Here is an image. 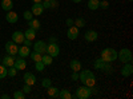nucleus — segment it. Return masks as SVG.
I'll return each mask as SVG.
<instances>
[{"label": "nucleus", "mask_w": 133, "mask_h": 99, "mask_svg": "<svg viewBox=\"0 0 133 99\" xmlns=\"http://www.w3.org/2000/svg\"><path fill=\"white\" fill-rule=\"evenodd\" d=\"M7 72H8V76L14 78V76H16V74H17V70L15 67H8L7 68Z\"/></svg>", "instance_id": "7c9ffc66"}, {"label": "nucleus", "mask_w": 133, "mask_h": 99, "mask_svg": "<svg viewBox=\"0 0 133 99\" xmlns=\"http://www.w3.org/2000/svg\"><path fill=\"white\" fill-rule=\"evenodd\" d=\"M59 98H61V99H72L73 96H72V94L69 92V90L63 89V90L59 91Z\"/></svg>", "instance_id": "5701e85b"}, {"label": "nucleus", "mask_w": 133, "mask_h": 99, "mask_svg": "<svg viewBox=\"0 0 133 99\" xmlns=\"http://www.w3.org/2000/svg\"><path fill=\"white\" fill-rule=\"evenodd\" d=\"M79 80L87 87H93L96 86V76L93 71L91 70H80L79 71Z\"/></svg>", "instance_id": "f257e3e1"}, {"label": "nucleus", "mask_w": 133, "mask_h": 99, "mask_svg": "<svg viewBox=\"0 0 133 99\" xmlns=\"http://www.w3.org/2000/svg\"><path fill=\"white\" fill-rule=\"evenodd\" d=\"M79 34H80V31H79V28H77L76 26L68 27V31H66V36H68V39H71V40H75V39H77Z\"/></svg>", "instance_id": "1a4fd4ad"}, {"label": "nucleus", "mask_w": 133, "mask_h": 99, "mask_svg": "<svg viewBox=\"0 0 133 99\" xmlns=\"http://www.w3.org/2000/svg\"><path fill=\"white\" fill-rule=\"evenodd\" d=\"M128 2H133V0H128Z\"/></svg>", "instance_id": "de8ad7c7"}, {"label": "nucleus", "mask_w": 133, "mask_h": 99, "mask_svg": "<svg viewBox=\"0 0 133 99\" xmlns=\"http://www.w3.org/2000/svg\"><path fill=\"white\" fill-rule=\"evenodd\" d=\"M101 59L104 62H108V63H112L117 59V51L112 47H108V48H104L101 51Z\"/></svg>", "instance_id": "7ed1b4c3"}, {"label": "nucleus", "mask_w": 133, "mask_h": 99, "mask_svg": "<svg viewBox=\"0 0 133 99\" xmlns=\"http://www.w3.org/2000/svg\"><path fill=\"white\" fill-rule=\"evenodd\" d=\"M23 18H24L25 20H28V21H29L31 19H33V14L31 12V11H25V12L23 14Z\"/></svg>", "instance_id": "72a5a7b5"}, {"label": "nucleus", "mask_w": 133, "mask_h": 99, "mask_svg": "<svg viewBox=\"0 0 133 99\" xmlns=\"http://www.w3.org/2000/svg\"><path fill=\"white\" fill-rule=\"evenodd\" d=\"M32 2H33V3H41L43 0H32Z\"/></svg>", "instance_id": "a18cd8bd"}, {"label": "nucleus", "mask_w": 133, "mask_h": 99, "mask_svg": "<svg viewBox=\"0 0 133 99\" xmlns=\"http://www.w3.org/2000/svg\"><path fill=\"white\" fill-rule=\"evenodd\" d=\"M47 54L51 55L52 58L59 56V54H60V47H59L57 43H49V44H47Z\"/></svg>", "instance_id": "423d86ee"}, {"label": "nucleus", "mask_w": 133, "mask_h": 99, "mask_svg": "<svg viewBox=\"0 0 133 99\" xmlns=\"http://www.w3.org/2000/svg\"><path fill=\"white\" fill-rule=\"evenodd\" d=\"M49 43H57V38L56 36H51L49 38Z\"/></svg>", "instance_id": "79ce46f5"}, {"label": "nucleus", "mask_w": 133, "mask_h": 99, "mask_svg": "<svg viewBox=\"0 0 133 99\" xmlns=\"http://www.w3.org/2000/svg\"><path fill=\"white\" fill-rule=\"evenodd\" d=\"M41 56H43V55L39 54V52H36V51H33V52L29 54V58H31L33 62H40V60H41Z\"/></svg>", "instance_id": "bb28decb"}, {"label": "nucleus", "mask_w": 133, "mask_h": 99, "mask_svg": "<svg viewBox=\"0 0 133 99\" xmlns=\"http://www.w3.org/2000/svg\"><path fill=\"white\" fill-rule=\"evenodd\" d=\"M41 4H43L44 9H45V8H51V3L49 2H41Z\"/></svg>", "instance_id": "a19ab883"}, {"label": "nucleus", "mask_w": 133, "mask_h": 99, "mask_svg": "<svg viewBox=\"0 0 133 99\" xmlns=\"http://www.w3.org/2000/svg\"><path fill=\"white\" fill-rule=\"evenodd\" d=\"M73 26H76L77 28H81V27H84V26H85V20H84V18H77V19H75V23H73Z\"/></svg>", "instance_id": "cd10ccee"}, {"label": "nucleus", "mask_w": 133, "mask_h": 99, "mask_svg": "<svg viewBox=\"0 0 133 99\" xmlns=\"http://www.w3.org/2000/svg\"><path fill=\"white\" fill-rule=\"evenodd\" d=\"M35 68H36V71L43 72V71H44V68H45V64H44L41 60H40V62H35Z\"/></svg>", "instance_id": "c756f323"}, {"label": "nucleus", "mask_w": 133, "mask_h": 99, "mask_svg": "<svg viewBox=\"0 0 133 99\" xmlns=\"http://www.w3.org/2000/svg\"><path fill=\"white\" fill-rule=\"evenodd\" d=\"M0 98H2V99H9L11 96H9V94H3V95L0 96Z\"/></svg>", "instance_id": "37998d69"}, {"label": "nucleus", "mask_w": 133, "mask_h": 99, "mask_svg": "<svg viewBox=\"0 0 133 99\" xmlns=\"http://www.w3.org/2000/svg\"><path fill=\"white\" fill-rule=\"evenodd\" d=\"M49 3H51V8H57L59 7V3L56 0H49Z\"/></svg>", "instance_id": "4c0bfd02"}, {"label": "nucleus", "mask_w": 133, "mask_h": 99, "mask_svg": "<svg viewBox=\"0 0 133 99\" xmlns=\"http://www.w3.org/2000/svg\"><path fill=\"white\" fill-rule=\"evenodd\" d=\"M28 26H29V28H33L35 31H37V30H40V27H41V24H40V21L37 20V19H31L29 21H28Z\"/></svg>", "instance_id": "4be33fe9"}, {"label": "nucleus", "mask_w": 133, "mask_h": 99, "mask_svg": "<svg viewBox=\"0 0 133 99\" xmlns=\"http://www.w3.org/2000/svg\"><path fill=\"white\" fill-rule=\"evenodd\" d=\"M5 51L8 55H12V56H16L17 51H19V44H16L15 42H7L5 43Z\"/></svg>", "instance_id": "0eeeda50"}, {"label": "nucleus", "mask_w": 133, "mask_h": 99, "mask_svg": "<svg viewBox=\"0 0 133 99\" xmlns=\"http://www.w3.org/2000/svg\"><path fill=\"white\" fill-rule=\"evenodd\" d=\"M92 87H87V86H80V87H77V90H76V94H75V98L77 99H88V98H91L92 96Z\"/></svg>", "instance_id": "20e7f679"}, {"label": "nucleus", "mask_w": 133, "mask_h": 99, "mask_svg": "<svg viewBox=\"0 0 133 99\" xmlns=\"http://www.w3.org/2000/svg\"><path fill=\"white\" fill-rule=\"evenodd\" d=\"M59 91L60 89H57V87H53V86H49L47 89V92L51 98H59Z\"/></svg>", "instance_id": "aec40b11"}, {"label": "nucleus", "mask_w": 133, "mask_h": 99, "mask_svg": "<svg viewBox=\"0 0 133 99\" xmlns=\"http://www.w3.org/2000/svg\"><path fill=\"white\" fill-rule=\"evenodd\" d=\"M0 63H2V58H0Z\"/></svg>", "instance_id": "09e8293b"}, {"label": "nucleus", "mask_w": 133, "mask_h": 99, "mask_svg": "<svg viewBox=\"0 0 133 99\" xmlns=\"http://www.w3.org/2000/svg\"><path fill=\"white\" fill-rule=\"evenodd\" d=\"M15 56H12V55H5V56L2 59V64L3 66H5V67L8 68V67H14V63H15Z\"/></svg>", "instance_id": "ddd939ff"}, {"label": "nucleus", "mask_w": 133, "mask_h": 99, "mask_svg": "<svg viewBox=\"0 0 133 99\" xmlns=\"http://www.w3.org/2000/svg\"><path fill=\"white\" fill-rule=\"evenodd\" d=\"M71 2H73V3H81L83 0H71Z\"/></svg>", "instance_id": "c03bdc74"}, {"label": "nucleus", "mask_w": 133, "mask_h": 99, "mask_svg": "<svg viewBox=\"0 0 133 99\" xmlns=\"http://www.w3.org/2000/svg\"><path fill=\"white\" fill-rule=\"evenodd\" d=\"M2 8L5 11V12L11 11V9L14 8V3H12V0H2Z\"/></svg>", "instance_id": "412c9836"}, {"label": "nucleus", "mask_w": 133, "mask_h": 99, "mask_svg": "<svg viewBox=\"0 0 133 99\" xmlns=\"http://www.w3.org/2000/svg\"><path fill=\"white\" fill-rule=\"evenodd\" d=\"M97 38H98V34H97L96 31H93V30H88L85 34H84V39L87 42H96Z\"/></svg>", "instance_id": "f8f14e48"}, {"label": "nucleus", "mask_w": 133, "mask_h": 99, "mask_svg": "<svg viewBox=\"0 0 133 99\" xmlns=\"http://www.w3.org/2000/svg\"><path fill=\"white\" fill-rule=\"evenodd\" d=\"M8 76V72H7V67L5 66H3L2 63H0V79H4Z\"/></svg>", "instance_id": "c85d7f7f"}, {"label": "nucleus", "mask_w": 133, "mask_h": 99, "mask_svg": "<svg viewBox=\"0 0 133 99\" xmlns=\"http://www.w3.org/2000/svg\"><path fill=\"white\" fill-rule=\"evenodd\" d=\"M41 86L44 87V89H48L49 86H52V80L49 78H45V79H43L41 80Z\"/></svg>", "instance_id": "2f4dec72"}, {"label": "nucleus", "mask_w": 133, "mask_h": 99, "mask_svg": "<svg viewBox=\"0 0 133 99\" xmlns=\"http://www.w3.org/2000/svg\"><path fill=\"white\" fill-rule=\"evenodd\" d=\"M5 20L8 21V23H11V24H15L16 21L19 20V15H17L16 12H14L12 9H11V11H8L7 15H5Z\"/></svg>", "instance_id": "dca6fc26"}, {"label": "nucleus", "mask_w": 133, "mask_h": 99, "mask_svg": "<svg viewBox=\"0 0 133 99\" xmlns=\"http://www.w3.org/2000/svg\"><path fill=\"white\" fill-rule=\"evenodd\" d=\"M41 62L45 64V66H49V64H52V62H53V58L51 56V55H48V54H44L43 56H41Z\"/></svg>", "instance_id": "a878e982"}, {"label": "nucleus", "mask_w": 133, "mask_h": 99, "mask_svg": "<svg viewBox=\"0 0 133 99\" xmlns=\"http://www.w3.org/2000/svg\"><path fill=\"white\" fill-rule=\"evenodd\" d=\"M109 7V2H107V0H103V2H100L98 4V8H103V9H107Z\"/></svg>", "instance_id": "f704fd0d"}, {"label": "nucleus", "mask_w": 133, "mask_h": 99, "mask_svg": "<svg viewBox=\"0 0 133 99\" xmlns=\"http://www.w3.org/2000/svg\"><path fill=\"white\" fill-rule=\"evenodd\" d=\"M31 12L33 14V16H40L44 12V7L41 3H33L32 8H31Z\"/></svg>", "instance_id": "9b49d317"}, {"label": "nucleus", "mask_w": 133, "mask_h": 99, "mask_svg": "<svg viewBox=\"0 0 133 99\" xmlns=\"http://www.w3.org/2000/svg\"><path fill=\"white\" fill-rule=\"evenodd\" d=\"M43 2H49V0H43Z\"/></svg>", "instance_id": "49530a36"}, {"label": "nucleus", "mask_w": 133, "mask_h": 99, "mask_svg": "<svg viewBox=\"0 0 133 99\" xmlns=\"http://www.w3.org/2000/svg\"><path fill=\"white\" fill-rule=\"evenodd\" d=\"M25 36H24V32L21 31H15L12 34V42H15L16 44H23Z\"/></svg>", "instance_id": "9d476101"}, {"label": "nucleus", "mask_w": 133, "mask_h": 99, "mask_svg": "<svg viewBox=\"0 0 133 99\" xmlns=\"http://www.w3.org/2000/svg\"><path fill=\"white\" fill-rule=\"evenodd\" d=\"M23 79H24V83L25 84H29L31 87L36 83V76L33 75L32 72H25L24 76H23Z\"/></svg>", "instance_id": "2eb2a0df"}, {"label": "nucleus", "mask_w": 133, "mask_h": 99, "mask_svg": "<svg viewBox=\"0 0 133 99\" xmlns=\"http://www.w3.org/2000/svg\"><path fill=\"white\" fill-rule=\"evenodd\" d=\"M72 80H79V72H77V71L72 72Z\"/></svg>", "instance_id": "ea45409f"}, {"label": "nucleus", "mask_w": 133, "mask_h": 99, "mask_svg": "<svg viewBox=\"0 0 133 99\" xmlns=\"http://www.w3.org/2000/svg\"><path fill=\"white\" fill-rule=\"evenodd\" d=\"M23 44H24V46H27V47H32V40H29V39H24Z\"/></svg>", "instance_id": "58836bf2"}, {"label": "nucleus", "mask_w": 133, "mask_h": 99, "mask_svg": "<svg viewBox=\"0 0 133 99\" xmlns=\"http://www.w3.org/2000/svg\"><path fill=\"white\" fill-rule=\"evenodd\" d=\"M23 92H24V94H29V92H31V86H29V84H24Z\"/></svg>", "instance_id": "c9c22d12"}, {"label": "nucleus", "mask_w": 133, "mask_h": 99, "mask_svg": "<svg viewBox=\"0 0 133 99\" xmlns=\"http://www.w3.org/2000/svg\"><path fill=\"white\" fill-rule=\"evenodd\" d=\"M29 48H31V47H27V46H24V44L21 46V47H19V51H17L19 56H21V58H28L29 54H31Z\"/></svg>", "instance_id": "a211bd4d"}, {"label": "nucleus", "mask_w": 133, "mask_h": 99, "mask_svg": "<svg viewBox=\"0 0 133 99\" xmlns=\"http://www.w3.org/2000/svg\"><path fill=\"white\" fill-rule=\"evenodd\" d=\"M24 36H25V39L33 40V39H35V36H36V31L33 30V28H29V27H28V30L24 32Z\"/></svg>", "instance_id": "b1692460"}, {"label": "nucleus", "mask_w": 133, "mask_h": 99, "mask_svg": "<svg viewBox=\"0 0 133 99\" xmlns=\"http://www.w3.org/2000/svg\"><path fill=\"white\" fill-rule=\"evenodd\" d=\"M14 67L19 71V70H24L25 67H27V62H25V59L24 58H16L15 59V63H14Z\"/></svg>", "instance_id": "f3484780"}, {"label": "nucleus", "mask_w": 133, "mask_h": 99, "mask_svg": "<svg viewBox=\"0 0 133 99\" xmlns=\"http://www.w3.org/2000/svg\"><path fill=\"white\" fill-rule=\"evenodd\" d=\"M32 47H33V51H36L41 55L47 54V43L44 40H37L35 44H32Z\"/></svg>", "instance_id": "6e6552de"}, {"label": "nucleus", "mask_w": 133, "mask_h": 99, "mask_svg": "<svg viewBox=\"0 0 133 99\" xmlns=\"http://www.w3.org/2000/svg\"><path fill=\"white\" fill-rule=\"evenodd\" d=\"M73 23H75V20H73V19H71V18H68V19L65 20V24L68 26V27H72V26H73Z\"/></svg>", "instance_id": "e433bc0d"}, {"label": "nucleus", "mask_w": 133, "mask_h": 99, "mask_svg": "<svg viewBox=\"0 0 133 99\" xmlns=\"http://www.w3.org/2000/svg\"><path fill=\"white\" fill-rule=\"evenodd\" d=\"M69 66H71L72 71H77V72H79V71L83 68L81 62H80V60H77V59H72V60H71V63H69Z\"/></svg>", "instance_id": "6ab92c4d"}, {"label": "nucleus", "mask_w": 133, "mask_h": 99, "mask_svg": "<svg viewBox=\"0 0 133 99\" xmlns=\"http://www.w3.org/2000/svg\"><path fill=\"white\" fill-rule=\"evenodd\" d=\"M14 98L15 99H24L25 98V94L23 92V91H15V94H14Z\"/></svg>", "instance_id": "473e14b6"}, {"label": "nucleus", "mask_w": 133, "mask_h": 99, "mask_svg": "<svg viewBox=\"0 0 133 99\" xmlns=\"http://www.w3.org/2000/svg\"><path fill=\"white\" fill-rule=\"evenodd\" d=\"M117 59L123 63H129L132 62L133 59V55H132V51L129 48H123L117 52Z\"/></svg>", "instance_id": "39448f33"}, {"label": "nucleus", "mask_w": 133, "mask_h": 99, "mask_svg": "<svg viewBox=\"0 0 133 99\" xmlns=\"http://www.w3.org/2000/svg\"><path fill=\"white\" fill-rule=\"evenodd\" d=\"M93 68H96V70H98V71H103V72H107V74H110V72L113 71L110 63L104 62L101 58L95 59V62H93Z\"/></svg>", "instance_id": "f03ea898"}, {"label": "nucleus", "mask_w": 133, "mask_h": 99, "mask_svg": "<svg viewBox=\"0 0 133 99\" xmlns=\"http://www.w3.org/2000/svg\"><path fill=\"white\" fill-rule=\"evenodd\" d=\"M98 4H100V0H88V8L91 11L98 9Z\"/></svg>", "instance_id": "393cba45"}, {"label": "nucleus", "mask_w": 133, "mask_h": 99, "mask_svg": "<svg viewBox=\"0 0 133 99\" xmlns=\"http://www.w3.org/2000/svg\"><path fill=\"white\" fill-rule=\"evenodd\" d=\"M132 72H133V66H132V63H130V62H129V63H124V67L121 68V75L125 76V78H128V76L132 75Z\"/></svg>", "instance_id": "4468645a"}]
</instances>
